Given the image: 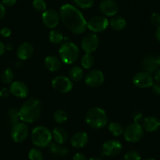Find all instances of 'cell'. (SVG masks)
Segmentation results:
<instances>
[{"label": "cell", "mask_w": 160, "mask_h": 160, "mask_svg": "<svg viewBox=\"0 0 160 160\" xmlns=\"http://www.w3.org/2000/svg\"><path fill=\"white\" fill-rule=\"evenodd\" d=\"M60 18L68 30L75 35L86 32L87 22L79 10L71 4H64L60 9Z\"/></svg>", "instance_id": "obj_1"}, {"label": "cell", "mask_w": 160, "mask_h": 160, "mask_svg": "<svg viewBox=\"0 0 160 160\" xmlns=\"http://www.w3.org/2000/svg\"><path fill=\"white\" fill-rule=\"evenodd\" d=\"M19 114L22 122L25 123L35 122L41 115V103L36 98H30L22 104Z\"/></svg>", "instance_id": "obj_2"}, {"label": "cell", "mask_w": 160, "mask_h": 160, "mask_svg": "<svg viewBox=\"0 0 160 160\" xmlns=\"http://www.w3.org/2000/svg\"><path fill=\"white\" fill-rule=\"evenodd\" d=\"M86 122L93 129H102L108 124V115L104 109L94 107L87 111L85 116Z\"/></svg>", "instance_id": "obj_3"}, {"label": "cell", "mask_w": 160, "mask_h": 160, "mask_svg": "<svg viewBox=\"0 0 160 160\" xmlns=\"http://www.w3.org/2000/svg\"><path fill=\"white\" fill-rule=\"evenodd\" d=\"M53 136L48 128L42 126L35 127L32 132V141L37 148H47L51 144Z\"/></svg>", "instance_id": "obj_4"}, {"label": "cell", "mask_w": 160, "mask_h": 160, "mask_svg": "<svg viewBox=\"0 0 160 160\" xmlns=\"http://www.w3.org/2000/svg\"><path fill=\"white\" fill-rule=\"evenodd\" d=\"M59 55L61 61L66 64H72L79 57V49L76 44L72 42H64L59 49Z\"/></svg>", "instance_id": "obj_5"}, {"label": "cell", "mask_w": 160, "mask_h": 160, "mask_svg": "<svg viewBox=\"0 0 160 160\" xmlns=\"http://www.w3.org/2000/svg\"><path fill=\"white\" fill-rule=\"evenodd\" d=\"M144 129L139 123L129 124L123 130V136L126 141L130 143H136L141 141L144 136Z\"/></svg>", "instance_id": "obj_6"}, {"label": "cell", "mask_w": 160, "mask_h": 160, "mask_svg": "<svg viewBox=\"0 0 160 160\" xmlns=\"http://www.w3.org/2000/svg\"><path fill=\"white\" fill-rule=\"evenodd\" d=\"M29 133L28 127L25 122H19L12 126L11 129V138L16 143H21L25 141Z\"/></svg>", "instance_id": "obj_7"}, {"label": "cell", "mask_w": 160, "mask_h": 160, "mask_svg": "<svg viewBox=\"0 0 160 160\" xmlns=\"http://www.w3.org/2000/svg\"><path fill=\"white\" fill-rule=\"evenodd\" d=\"M109 21L105 17L95 16L87 21V28L93 32H102L107 29Z\"/></svg>", "instance_id": "obj_8"}, {"label": "cell", "mask_w": 160, "mask_h": 160, "mask_svg": "<svg viewBox=\"0 0 160 160\" xmlns=\"http://www.w3.org/2000/svg\"><path fill=\"white\" fill-rule=\"evenodd\" d=\"M99 46V38L93 33L87 34L83 36L81 42V47L86 53H92L95 52Z\"/></svg>", "instance_id": "obj_9"}, {"label": "cell", "mask_w": 160, "mask_h": 160, "mask_svg": "<svg viewBox=\"0 0 160 160\" xmlns=\"http://www.w3.org/2000/svg\"><path fill=\"white\" fill-rule=\"evenodd\" d=\"M52 87L57 91L62 93H68L73 87L72 81L69 78L63 75H58L55 77L52 81Z\"/></svg>", "instance_id": "obj_10"}, {"label": "cell", "mask_w": 160, "mask_h": 160, "mask_svg": "<svg viewBox=\"0 0 160 160\" xmlns=\"http://www.w3.org/2000/svg\"><path fill=\"white\" fill-rule=\"evenodd\" d=\"M133 84L139 88H148L154 83V78L152 74L142 71L134 75L133 78Z\"/></svg>", "instance_id": "obj_11"}, {"label": "cell", "mask_w": 160, "mask_h": 160, "mask_svg": "<svg viewBox=\"0 0 160 160\" xmlns=\"http://www.w3.org/2000/svg\"><path fill=\"white\" fill-rule=\"evenodd\" d=\"M42 20L44 25L48 28H54L60 22V14L53 9H49L44 11L42 14Z\"/></svg>", "instance_id": "obj_12"}, {"label": "cell", "mask_w": 160, "mask_h": 160, "mask_svg": "<svg viewBox=\"0 0 160 160\" xmlns=\"http://www.w3.org/2000/svg\"><path fill=\"white\" fill-rule=\"evenodd\" d=\"M122 149V144L117 140H108L102 145V154L107 156H115Z\"/></svg>", "instance_id": "obj_13"}, {"label": "cell", "mask_w": 160, "mask_h": 160, "mask_svg": "<svg viewBox=\"0 0 160 160\" xmlns=\"http://www.w3.org/2000/svg\"><path fill=\"white\" fill-rule=\"evenodd\" d=\"M104 82V75L101 71L94 69L87 74L85 82L90 87H98Z\"/></svg>", "instance_id": "obj_14"}, {"label": "cell", "mask_w": 160, "mask_h": 160, "mask_svg": "<svg viewBox=\"0 0 160 160\" xmlns=\"http://www.w3.org/2000/svg\"><path fill=\"white\" fill-rule=\"evenodd\" d=\"M99 9L101 13L107 17L116 16L118 11V6L115 0H101Z\"/></svg>", "instance_id": "obj_15"}, {"label": "cell", "mask_w": 160, "mask_h": 160, "mask_svg": "<svg viewBox=\"0 0 160 160\" xmlns=\"http://www.w3.org/2000/svg\"><path fill=\"white\" fill-rule=\"evenodd\" d=\"M11 94L18 98H25L28 95L29 90L28 86L21 81H14L10 87Z\"/></svg>", "instance_id": "obj_16"}, {"label": "cell", "mask_w": 160, "mask_h": 160, "mask_svg": "<svg viewBox=\"0 0 160 160\" xmlns=\"http://www.w3.org/2000/svg\"><path fill=\"white\" fill-rule=\"evenodd\" d=\"M88 134L83 131L76 132L71 138V144L75 148H84L88 144Z\"/></svg>", "instance_id": "obj_17"}, {"label": "cell", "mask_w": 160, "mask_h": 160, "mask_svg": "<svg viewBox=\"0 0 160 160\" xmlns=\"http://www.w3.org/2000/svg\"><path fill=\"white\" fill-rule=\"evenodd\" d=\"M142 65L144 71L150 74L155 73L160 67L158 63L157 57L153 54L147 55L143 60Z\"/></svg>", "instance_id": "obj_18"}, {"label": "cell", "mask_w": 160, "mask_h": 160, "mask_svg": "<svg viewBox=\"0 0 160 160\" xmlns=\"http://www.w3.org/2000/svg\"><path fill=\"white\" fill-rule=\"evenodd\" d=\"M34 48L29 42H25L21 43L17 49V56L21 61H26L32 56Z\"/></svg>", "instance_id": "obj_19"}, {"label": "cell", "mask_w": 160, "mask_h": 160, "mask_svg": "<svg viewBox=\"0 0 160 160\" xmlns=\"http://www.w3.org/2000/svg\"><path fill=\"white\" fill-rule=\"evenodd\" d=\"M143 129L149 133L157 131L160 128V120L155 116H148L143 120Z\"/></svg>", "instance_id": "obj_20"}, {"label": "cell", "mask_w": 160, "mask_h": 160, "mask_svg": "<svg viewBox=\"0 0 160 160\" xmlns=\"http://www.w3.org/2000/svg\"><path fill=\"white\" fill-rule=\"evenodd\" d=\"M52 136L54 142L60 144H64L68 141V133L64 128L56 127L52 131Z\"/></svg>", "instance_id": "obj_21"}, {"label": "cell", "mask_w": 160, "mask_h": 160, "mask_svg": "<svg viewBox=\"0 0 160 160\" xmlns=\"http://www.w3.org/2000/svg\"><path fill=\"white\" fill-rule=\"evenodd\" d=\"M44 64H45V67L47 68V70L52 72H57V71L59 70L61 68V61L57 57L52 56V55H50V56L47 57L45 58Z\"/></svg>", "instance_id": "obj_22"}, {"label": "cell", "mask_w": 160, "mask_h": 160, "mask_svg": "<svg viewBox=\"0 0 160 160\" xmlns=\"http://www.w3.org/2000/svg\"><path fill=\"white\" fill-rule=\"evenodd\" d=\"M109 26L115 31H122L127 26V21L122 17L114 16L109 21Z\"/></svg>", "instance_id": "obj_23"}, {"label": "cell", "mask_w": 160, "mask_h": 160, "mask_svg": "<svg viewBox=\"0 0 160 160\" xmlns=\"http://www.w3.org/2000/svg\"><path fill=\"white\" fill-rule=\"evenodd\" d=\"M50 152L54 156H66L68 154V149L64 147L63 144L53 142L50 144Z\"/></svg>", "instance_id": "obj_24"}, {"label": "cell", "mask_w": 160, "mask_h": 160, "mask_svg": "<svg viewBox=\"0 0 160 160\" xmlns=\"http://www.w3.org/2000/svg\"><path fill=\"white\" fill-rule=\"evenodd\" d=\"M69 78H70L72 81L74 82H78L80 80H82V78L84 76V72L83 70L80 67L78 66H75V67H72V68L69 70Z\"/></svg>", "instance_id": "obj_25"}, {"label": "cell", "mask_w": 160, "mask_h": 160, "mask_svg": "<svg viewBox=\"0 0 160 160\" xmlns=\"http://www.w3.org/2000/svg\"><path fill=\"white\" fill-rule=\"evenodd\" d=\"M7 120H8L9 123L12 126L19 122L21 120L19 111L14 108H11L9 109L8 112H7Z\"/></svg>", "instance_id": "obj_26"}, {"label": "cell", "mask_w": 160, "mask_h": 160, "mask_svg": "<svg viewBox=\"0 0 160 160\" xmlns=\"http://www.w3.org/2000/svg\"><path fill=\"white\" fill-rule=\"evenodd\" d=\"M108 130L113 136L119 137L123 134V127L120 123L116 122H111L108 126Z\"/></svg>", "instance_id": "obj_27"}, {"label": "cell", "mask_w": 160, "mask_h": 160, "mask_svg": "<svg viewBox=\"0 0 160 160\" xmlns=\"http://www.w3.org/2000/svg\"><path fill=\"white\" fill-rule=\"evenodd\" d=\"M13 78H14V73L13 71L10 68L4 69L1 74V80L5 84H10L13 82Z\"/></svg>", "instance_id": "obj_28"}, {"label": "cell", "mask_w": 160, "mask_h": 160, "mask_svg": "<svg viewBox=\"0 0 160 160\" xmlns=\"http://www.w3.org/2000/svg\"><path fill=\"white\" fill-rule=\"evenodd\" d=\"M49 39L53 44H61L63 42L64 37L60 31L53 29V30L50 31V34H49Z\"/></svg>", "instance_id": "obj_29"}, {"label": "cell", "mask_w": 160, "mask_h": 160, "mask_svg": "<svg viewBox=\"0 0 160 160\" xmlns=\"http://www.w3.org/2000/svg\"><path fill=\"white\" fill-rule=\"evenodd\" d=\"M53 118H54L55 122L58 124L64 123L68 118V115L67 112L62 109H59V110L56 111L53 114Z\"/></svg>", "instance_id": "obj_30"}, {"label": "cell", "mask_w": 160, "mask_h": 160, "mask_svg": "<svg viewBox=\"0 0 160 160\" xmlns=\"http://www.w3.org/2000/svg\"><path fill=\"white\" fill-rule=\"evenodd\" d=\"M94 64V58L91 53H86L81 58V64L82 68L86 69H90Z\"/></svg>", "instance_id": "obj_31"}, {"label": "cell", "mask_w": 160, "mask_h": 160, "mask_svg": "<svg viewBox=\"0 0 160 160\" xmlns=\"http://www.w3.org/2000/svg\"><path fill=\"white\" fill-rule=\"evenodd\" d=\"M43 154L39 149L32 148L28 152L29 160H43Z\"/></svg>", "instance_id": "obj_32"}, {"label": "cell", "mask_w": 160, "mask_h": 160, "mask_svg": "<svg viewBox=\"0 0 160 160\" xmlns=\"http://www.w3.org/2000/svg\"><path fill=\"white\" fill-rule=\"evenodd\" d=\"M74 3L81 9H90L93 7L94 0H73Z\"/></svg>", "instance_id": "obj_33"}, {"label": "cell", "mask_w": 160, "mask_h": 160, "mask_svg": "<svg viewBox=\"0 0 160 160\" xmlns=\"http://www.w3.org/2000/svg\"><path fill=\"white\" fill-rule=\"evenodd\" d=\"M32 6L36 11L40 13H43L47 10V3L44 0H34Z\"/></svg>", "instance_id": "obj_34"}, {"label": "cell", "mask_w": 160, "mask_h": 160, "mask_svg": "<svg viewBox=\"0 0 160 160\" xmlns=\"http://www.w3.org/2000/svg\"><path fill=\"white\" fill-rule=\"evenodd\" d=\"M124 160H141V156L137 151H129L124 155Z\"/></svg>", "instance_id": "obj_35"}, {"label": "cell", "mask_w": 160, "mask_h": 160, "mask_svg": "<svg viewBox=\"0 0 160 160\" xmlns=\"http://www.w3.org/2000/svg\"><path fill=\"white\" fill-rule=\"evenodd\" d=\"M151 22L155 27H160V13H153L151 16Z\"/></svg>", "instance_id": "obj_36"}, {"label": "cell", "mask_w": 160, "mask_h": 160, "mask_svg": "<svg viewBox=\"0 0 160 160\" xmlns=\"http://www.w3.org/2000/svg\"><path fill=\"white\" fill-rule=\"evenodd\" d=\"M133 119L134 122H136V123H139V122H141V121H142L143 119L142 112H140V111H137V112H135L133 115Z\"/></svg>", "instance_id": "obj_37"}, {"label": "cell", "mask_w": 160, "mask_h": 160, "mask_svg": "<svg viewBox=\"0 0 160 160\" xmlns=\"http://www.w3.org/2000/svg\"><path fill=\"white\" fill-rule=\"evenodd\" d=\"M11 30H10L9 28H2L1 30H0V34H1V35L3 37H5V38H8V37H10V35H11Z\"/></svg>", "instance_id": "obj_38"}, {"label": "cell", "mask_w": 160, "mask_h": 160, "mask_svg": "<svg viewBox=\"0 0 160 160\" xmlns=\"http://www.w3.org/2000/svg\"><path fill=\"white\" fill-rule=\"evenodd\" d=\"M151 87H152V91H153L155 94L160 95V83L155 82L152 84V86Z\"/></svg>", "instance_id": "obj_39"}, {"label": "cell", "mask_w": 160, "mask_h": 160, "mask_svg": "<svg viewBox=\"0 0 160 160\" xmlns=\"http://www.w3.org/2000/svg\"><path fill=\"white\" fill-rule=\"evenodd\" d=\"M72 160H88V159H87V156H86L84 154L78 152V153H76L75 155H74Z\"/></svg>", "instance_id": "obj_40"}, {"label": "cell", "mask_w": 160, "mask_h": 160, "mask_svg": "<svg viewBox=\"0 0 160 160\" xmlns=\"http://www.w3.org/2000/svg\"><path fill=\"white\" fill-rule=\"evenodd\" d=\"M10 93V90L7 88H2L0 90V97L2 98H7V97H9Z\"/></svg>", "instance_id": "obj_41"}, {"label": "cell", "mask_w": 160, "mask_h": 160, "mask_svg": "<svg viewBox=\"0 0 160 160\" xmlns=\"http://www.w3.org/2000/svg\"><path fill=\"white\" fill-rule=\"evenodd\" d=\"M17 2V0H2V3L7 7H13Z\"/></svg>", "instance_id": "obj_42"}, {"label": "cell", "mask_w": 160, "mask_h": 160, "mask_svg": "<svg viewBox=\"0 0 160 160\" xmlns=\"http://www.w3.org/2000/svg\"><path fill=\"white\" fill-rule=\"evenodd\" d=\"M5 16H6L5 6H4L2 2H0V20L2 19Z\"/></svg>", "instance_id": "obj_43"}, {"label": "cell", "mask_w": 160, "mask_h": 160, "mask_svg": "<svg viewBox=\"0 0 160 160\" xmlns=\"http://www.w3.org/2000/svg\"><path fill=\"white\" fill-rule=\"evenodd\" d=\"M154 79L155 80V82L160 83V68L155 72L154 75Z\"/></svg>", "instance_id": "obj_44"}, {"label": "cell", "mask_w": 160, "mask_h": 160, "mask_svg": "<svg viewBox=\"0 0 160 160\" xmlns=\"http://www.w3.org/2000/svg\"><path fill=\"white\" fill-rule=\"evenodd\" d=\"M6 50H7V49H6L5 44L0 41V56H2V55L5 53Z\"/></svg>", "instance_id": "obj_45"}, {"label": "cell", "mask_w": 160, "mask_h": 160, "mask_svg": "<svg viewBox=\"0 0 160 160\" xmlns=\"http://www.w3.org/2000/svg\"><path fill=\"white\" fill-rule=\"evenodd\" d=\"M155 38L157 39V41L160 42V27L157 28L156 31H155Z\"/></svg>", "instance_id": "obj_46"}, {"label": "cell", "mask_w": 160, "mask_h": 160, "mask_svg": "<svg viewBox=\"0 0 160 160\" xmlns=\"http://www.w3.org/2000/svg\"><path fill=\"white\" fill-rule=\"evenodd\" d=\"M15 66H16L17 68H22L23 66H24V63H23V61H17L16 63H15Z\"/></svg>", "instance_id": "obj_47"}, {"label": "cell", "mask_w": 160, "mask_h": 160, "mask_svg": "<svg viewBox=\"0 0 160 160\" xmlns=\"http://www.w3.org/2000/svg\"><path fill=\"white\" fill-rule=\"evenodd\" d=\"M6 49L8 50H12V49H13V45H12V44H7V45L6 46Z\"/></svg>", "instance_id": "obj_48"}, {"label": "cell", "mask_w": 160, "mask_h": 160, "mask_svg": "<svg viewBox=\"0 0 160 160\" xmlns=\"http://www.w3.org/2000/svg\"><path fill=\"white\" fill-rule=\"evenodd\" d=\"M88 160H102V159L100 158H98V157H93V158H90V159Z\"/></svg>", "instance_id": "obj_49"}, {"label": "cell", "mask_w": 160, "mask_h": 160, "mask_svg": "<svg viewBox=\"0 0 160 160\" xmlns=\"http://www.w3.org/2000/svg\"><path fill=\"white\" fill-rule=\"evenodd\" d=\"M157 60H158V64H159V66H160V54L158 55V57H157Z\"/></svg>", "instance_id": "obj_50"}, {"label": "cell", "mask_w": 160, "mask_h": 160, "mask_svg": "<svg viewBox=\"0 0 160 160\" xmlns=\"http://www.w3.org/2000/svg\"><path fill=\"white\" fill-rule=\"evenodd\" d=\"M144 160H155V159H153V158H145V159Z\"/></svg>", "instance_id": "obj_51"}]
</instances>
